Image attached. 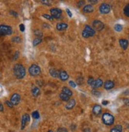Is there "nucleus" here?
Wrapping results in <instances>:
<instances>
[{"label": "nucleus", "instance_id": "obj_1", "mask_svg": "<svg viewBox=\"0 0 129 132\" xmlns=\"http://www.w3.org/2000/svg\"><path fill=\"white\" fill-rule=\"evenodd\" d=\"M26 73L25 67L21 64H16L14 67V74L17 79H22Z\"/></svg>", "mask_w": 129, "mask_h": 132}, {"label": "nucleus", "instance_id": "obj_2", "mask_svg": "<svg viewBox=\"0 0 129 132\" xmlns=\"http://www.w3.org/2000/svg\"><path fill=\"white\" fill-rule=\"evenodd\" d=\"M102 121L105 125H113L114 124V116L110 113H104L102 115Z\"/></svg>", "mask_w": 129, "mask_h": 132}, {"label": "nucleus", "instance_id": "obj_3", "mask_svg": "<svg viewBox=\"0 0 129 132\" xmlns=\"http://www.w3.org/2000/svg\"><path fill=\"white\" fill-rule=\"evenodd\" d=\"M13 33V30L10 26L8 25H0V36L10 35Z\"/></svg>", "mask_w": 129, "mask_h": 132}, {"label": "nucleus", "instance_id": "obj_4", "mask_svg": "<svg viewBox=\"0 0 129 132\" xmlns=\"http://www.w3.org/2000/svg\"><path fill=\"white\" fill-rule=\"evenodd\" d=\"M40 68L39 67V65H32L29 68V73L30 74L31 76H33V77H36L39 76V75L40 74Z\"/></svg>", "mask_w": 129, "mask_h": 132}, {"label": "nucleus", "instance_id": "obj_5", "mask_svg": "<svg viewBox=\"0 0 129 132\" xmlns=\"http://www.w3.org/2000/svg\"><path fill=\"white\" fill-rule=\"evenodd\" d=\"M50 13H51V16L53 17V18L59 19L61 17L62 10L58 8H52L50 10Z\"/></svg>", "mask_w": 129, "mask_h": 132}, {"label": "nucleus", "instance_id": "obj_6", "mask_svg": "<svg viewBox=\"0 0 129 132\" xmlns=\"http://www.w3.org/2000/svg\"><path fill=\"white\" fill-rule=\"evenodd\" d=\"M111 10V7L108 3H102L99 7V11L102 14L109 13Z\"/></svg>", "mask_w": 129, "mask_h": 132}, {"label": "nucleus", "instance_id": "obj_7", "mask_svg": "<svg viewBox=\"0 0 129 132\" xmlns=\"http://www.w3.org/2000/svg\"><path fill=\"white\" fill-rule=\"evenodd\" d=\"M93 28H94V30H97V31H101L102 29H104L105 25L101 20H94V22H93Z\"/></svg>", "mask_w": 129, "mask_h": 132}, {"label": "nucleus", "instance_id": "obj_8", "mask_svg": "<svg viewBox=\"0 0 129 132\" xmlns=\"http://www.w3.org/2000/svg\"><path fill=\"white\" fill-rule=\"evenodd\" d=\"M30 121V117H29V114H24L22 116V126H21V130H23L24 128L25 127L26 124L29 123Z\"/></svg>", "mask_w": 129, "mask_h": 132}, {"label": "nucleus", "instance_id": "obj_9", "mask_svg": "<svg viewBox=\"0 0 129 132\" xmlns=\"http://www.w3.org/2000/svg\"><path fill=\"white\" fill-rule=\"evenodd\" d=\"M21 101V96L18 94H14L10 98V102L13 104V106L18 105Z\"/></svg>", "mask_w": 129, "mask_h": 132}, {"label": "nucleus", "instance_id": "obj_10", "mask_svg": "<svg viewBox=\"0 0 129 132\" xmlns=\"http://www.w3.org/2000/svg\"><path fill=\"white\" fill-rule=\"evenodd\" d=\"M103 85V81L102 79H96L94 80V82H93V83L91 84V86L94 89H97L99 87H101V86Z\"/></svg>", "mask_w": 129, "mask_h": 132}, {"label": "nucleus", "instance_id": "obj_11", "mask_svg": "<svg viewBox=\"0 0 129 132\" xmlns=\"http://www.w3.org/2000/svg\"><path fill=\"white\" fill-rule=\"evenodd\" d=\"M119 43L121 45V46L123 50H127V48L128 47V41L127 40H124V39H121V40H119Z\"/></svg>", "mask_w": 129, "mask_h": 132}, {"label": "nucleus", "instance_id": "obj_12", "mask_svg": "<svg viewBox=\"0 0 129 132\" xmlns=\"http://www.w3.org/2000/svg\"><path fill=\"white\" fill-rule=\"evenodd\" d=\"M93 113L95 116H99L101 113V106L99 105H95L93 108Z\"/></svg>", "mask_w": 129, "mask_h": 132}, {"label": "nucleus", "instance_id": "obj_13", "mask_svg": "<svg viewBox=\"0 0 129 132\" xmlns=\"http://www.w3.org/2000/svg\"><path fill=\"white\" fill-rule=\"evenodd\" d=\"M59 78L62 81H66L69 78V76L67 72L65 71H60L59 72Z\"/></svg>", "mask_w": 129, "mask_h": 132}, {"label": "nucleus", "instance_id": "obj_14", "mask_svg": "<svg viewBox=\"0 0 129 132\" xmlns=\"http://www.w3.org/2000/svg\"><path fill=\"white\" fill-rule=\"evenodd\" d=\"M68 25L66 23H63V22H59L56 25V29L59 30V31H64L67 28Z\"/></svg>", "mask_w": 129, "mask_h": 132}, {"label": "nucleus", "instance_id": "obj_15", "mask_svg": "<svg viewBox=\"0 0 129 132\" xmlns=\"http://www.w3.org/2000/svg\"><path fill=\"white\" fill-rule=\"evenodd\" d=\"M84 31H86V32L88 33V34L89 35V36H94V35H95V30L94 29H93L90 26H89V25H86L85 27V28H84Z\"/></svg>", "mask_w": 129, "mask_h": 132}, {"label": "nucleus", "instance_id": "obj_16", "mask_svg": "<svg viewBox=\"0 0 129 132\" xmlns=\"http://www.w3.org/2000/svg\"><path fill=\"white\" fill-rule=\"evenodd\" d=\"M31 92H32V94L33 97H37V96L40 95V91L37 86H32V90H31Z\"/></svg>", "mask_w": 129, "mask_h": 132}, {"label": "nucleus", "instance_id": "obj_17", "mask_svg": "<svg viewBox=\"0 0 129 132\" xmlns=\"http://www.w3.org/2000/svg\"><path fill=\"white\" fill-rule=\"evenodd\" d=\"M75 103H76V101H75V100H74V98L71 99V100L67 102V104L66 105V109H68V110L72 109L74 107V106H75Z\"/></svg>", "mask_w": 129, "mask_h": 132}, {"label": "nucleus", "instance_id": "obj_18", "mask_svg": "<svg viewBox=\"0 0 129 132\" xmlns=\"http://www.w3.org/2000/svg\"><path fill=\"white\" fill-rule=\"evenodd\" d=\"M104 87L106 90H111L114 87V83L111 80H108L104 83Z\"/></svg>", "mask_w": 129, "mask_h": 132}, {"label": "nucleus", "instance_id": "obj_19", "mask_svg": "<svg viewBox=\"0 0 129 132\" xmlns=\"http://www.w3.org/2000/svg\"><path fill=\"white\" fill-rule=\"evenodd\" d=\"M82 10H83L84 13H92V12L94 10V7H93L92 5H86L83 7Z\"/></svg>", "mask_w": 129, "mask_h": 132}, {"label": "nucleus", "instance_id": "obj_20", "mask_svg": "<svg viewBox=\"0 0 129 132\" xmlns=\"http://www.w3.org/2000/svg\"><path fill=\"white\" fill-rule=\"evenodd\" d=\"M62 93H64V94L68 95L69 97L72 96V94H73L72 91H71V89H69L68 87H66V86H65V87H63V89H62Z\"/></svg>", "mask_w": 129, "mask_h": 132}, {"label": "nucleus", "instance_id": "obj_21", "mask_svg": "<svg viewBox=\"0 0 129 132\" xmlns=\"http://www.w3.org/2000/svg\"><path fill=\"white\" fill-rule=\"evenodd\" d=\"M50 75L52 76L53 78H58L59 76V72L57 71L55 68H52V69H50Z\"/></svg>", "mask_w": 129, "mask_h": 132}, {"label": "nucleus", "instance_id": "obj_22", "mask_svg": "<svg viewBox=\"0 0 129 132\" xmlns=\"http://www.w3.org/2000/svg\"><path fill=\"white\" fill-rule=\"evenodd\" d=\"M59 98H60L61 100L64 101H70V97H69L68 95L64 94V93H61V94H59Z\"/></svg>", "mask_w": 129, "mask_h": 132}, {"label": "nucleus", "instance_id": "obj_23", "mask_svg": "<svg viewBox=\"0 0 129 132\" xmlns=\"http://www.w3.org/2000/svg\"><path fill=\"white\" fill-rule=\"evenodd\" d=\"M42 42V40L40 37H37L33 40V42H32V45H33V46H37L38 44H40V43Z\"/></svg>", "mask_w": 129, "mask_h": 132}, {"label": "nucleus", "instance_id": "obj_24", "mask_svg": "<svg viewBox=\"0 0 129 132\" xmlns=\"http://www.w3.org/2000/svg\"><path fill=\"white\" fill-rule=\"evenodd\" d=\"M114 29H115L116 32H120L123 30V26L121 25H120V24H116V25H115V26H114Z\"/></svg>", "mask_w": 129, "mask_h": 132}, {"label": "nucleus", "instance_id": "obj_25", "mask_svg": "<svg viewBox=\"0 0 129 132\" xmlns=\"http://www.w3.org/2000/svg\"><path fill=\"white\" fill-rule=\"evenodd\" d=\"M32 118L36 119L40 118V114H39L38 111H34V112L32 113Z\"/></svg>", "mask_w": 129, "mask_h": 132}, {"label": "nucleus", "instance_id": "obj_26", "mask_svg": "<svg viewBox=\"0 0 129 132\" xmlns=\"http://www.w3.org/2000/svg\"><path fill=\"white\" fill-rule=\"evenodd\" d=\"M124 13L125 16H127L128 17H129V4H128L124 9Z\"/></svg>", "mask_w": 129, "mask_h": 132}, {"label": "nucleus", "instance_id": "obj_27", "mask_svg": "<svg viewBox=\"0 0 129 132\" xmlns=\"http://www.w3.org/2000/svg\"><path fill=\"white\" fill-rule=\"evenodd\" d=\"M42 17H44V18H46V19H48V20H54V18H53V17H52L51 15H48V14H46V13H44L43 15H42Z\"/></svg>", "mask_w": 129, "mask_h": 132}, {"label": "nucleus", "instance_id": "obj_28", "mask_svg": "<svg viewBox=\"0 0 129 132\" xmlns=\"http://www.w3.org/2000/svg\"><path fill=\"white\" fill-rule=\"evenodd\" d=\"M12 42H14V43H21L22 42V39L19 36H15L12 39Z\"/></svg>", "mask_w": 129, "mask_h": 132}, {"label": "nucleus", "instance_id": "obj_29", "mask_svg": "<svg viewBox=\"0 0 129 132\" xmlns=\"http://www.w3.org/2000/svg\"><path fill=\"white\" fill-rule=\"evenodd\" d=\"M92 94H94V96H96V97H100L101 96V93L99 92V91H92Z\"/></svg>", "mask_w": 129, "mask_h": 132}, {"label": "nucleus", "instance_id": "obj_30", "mask_svg": "<svg viewBox=\"0 0 129 132\" xmlns=\"http://www.w3.org/2000/svg\"><path fill=\"white\" fill-rule=\"evenodd\" d=\"M41 3L44 5H47V6H51V1H48V0H42Z\"/></svg>", "mask_w": 129, "mask_h": 132}, {"label": "nucleus", "instance_id": "obj_31", "mask_svg": "<svg viewBox=\"0 0 129 132\" xmlns=\"http://www.w3.org/2000/svg\"><path fill=\"white\" fill-rule=\"evenodd\" d=\"M82 36L84 37V38H89V37H90V36H89V35L88 34V33L87 32H86V31H84V30H83V32H82Z\"/></svg>", "mask_w": 129, "mask_h": 132}, {"label": "nucleus", "instance_id": "obj_32", "mask_svg": "<svg viewBox=\"0 0 129 132\" xmlns=\"http://www.w3.org/2000/svg\"><path fill=\"white\" fill-rule=\"evenodd\" d=\"M57 132H67V129L65 128V127H61V128H59Z\"/></svg>", "mask_w": 129, "mask_h": 132}, {"label": "nucleus", "instance_id": "obj_33", "mask_svg": "<svg viewBox=\"0 0 129 132\" xmlns=\"http://www.w3.org/2000/svg\"><path fill=\"white\" fill-rule=\"evenodd\" d=\"M69 85H70L71 87H74V88L76 87V84L74 81H70V82H69Z\"/></svg>", "mask_w": 129, "mask_h": 132}, {"label": "nucleus", "instance_id": "obj_34", "mask_svg": "<svg viewBox=\"0 0 129 132\" xmlns=\"http://www.w3.org/2000/svg\"><path fill=\"white\" fill-rule=\"evenodd\" d=\"M94 78H92V77H89V79H88V81H87V83H88V84L91 85L92 83H93V82H94Z\"/></svg>", "mask_w": 129, "mask_h": 132}, {"label": "nucleus", "instance_id": "obj_35", "mask_svg": "<svg viewBox=\"0 0 129 132\" xmlns=\"http://www.w3.org/2000/svg\"><path fill=\"white\" fill-rule=\"evenodd\" d=\"M6 104H7V106H8V107H10V108H13L14 107V106H13V104H12L10 101H6V102H5Z\"/></svg>", "mask_w": 129, "mask_h": 132}, {"label": "nucleus", "instance_id": "obj_36", "mask_svg": "<svg viewBox=\"0 0 129 132\" xmlns=\"http://www.w3.org/2000/svg\"><path fill=\"white\" fill-rule=\"evenodd\" d=\"M110 132H122V131H120V130H118L117 128H116L115 127H114L113 128L111 129Z\"/></svg>", "mask_w": 129, "mask_h": 132}, {"label": "nucleus", "instance_id": "obj_37", "mask_svg": "<svg viewBox=\"0 0 129 132\" xmlns=\"http://www.w3.org/2000/svg\"><path fill=\"white\" fill-rule=\"evenodd\" d=\"M19 28H20L21 32H24L25 31V25H24L23 24H21V25H19Z\"/></svg>", "mask_w": 129, "mask_h": 132}, {"label": "nucleus", "instance_id": "obj_38", "mask_svg": "<svg viewBox=\"0 0 129 132\" xmlns=\"http://www.w3.org/2000/svg\"><path fill=\"white\" fill-rule=\"evenodd\" d=\"M124 103L126 105V106H129V98H125V99H124Z\"/></svg>", "mask_w": 129, "mask_h": 132}, {"label": "nucleus", "instance_id": "obj_39", "mask_svg": "<svg viewBox=\"0 0 129 132\" xmlns=\"http://www.w3.org/2000/svg\"><path fill=\"white\" fill-rule=\"evenodd\" d=\"M66 12H67V13L68 14L69 17H72V13H71V12L70 10H69V9H67V10H66Z\"/></svg>", "mask_w": 129, "mask_h": 132}, {"label": "nucleus", "instance_id": "obj_40", "mask_svg": "<svg viewBox=\"0 0 129 132\" xmlns=\"http://www.w3.org/2000/svg\"><path fill=\"white\" fill-rule=\"evenodd\" d=\"M10 13L11 15H13V16H14V17H17V16H18V14H17V13H16V12H14V11H13V10H10Z\"/></svg>", "mask_w": 129, "mask_h": 132}, {"label": "nucleus", "instance_id": "obj_41", "mask_svg": "<svg viewBox=\"0 0 129 132\" xmlns=\"http://www.w3.org/2000/svg\"><path fill=\"white\" fill-rule=\"evenodd\" d=\"M84 4H85V1H80V2H78V7H82V6L84 5Z\"/></svg>", "mask_w": 129, "mask_h": 132}, {"label": "nucleus", "instance_id": "obj_42", "mask_svg": "<svg viewBox=\"0 0 129 132\" xmlns=\"http://www.w3.org/2000/svg\"><path fill=\"white\" fill-rule=\"evenodd\" d=\"M89 2H90V3H93V4H97L98 2L97 0H89Z\"/></svg>", "mask_w": 129, "mask_h": 132}, {"label": "nucleus", "instance_id": "obj_43", "mask_svg": "<svg viewBox=\"0 0 129 132\" xmlns=\"http://www.w3.org/2000/svg\"><path fill=\"white\" fill-rule=\"evenodd\" d=\"M4 111V107H3V105L2 103H0V112H3Z\"/></svg>", "mask_w": 129, "mask_h": 132}, {"label": "nucleus", "instance_id": "obj_44", "mask_svg": "<svg viewBox=\"0 0 129 132\" xmlns=\"http://www.w3.org/2000/svg\"><path fill=\"white\" fill-rule=\"evenodd\" d=\"M109 103V101H102V105H104V106H107Z\"/></svg>", "mask_w": 129, "mask_h": 132}, {"label": "nucleus", "instance_id": "obj_45", "mask_svg": "<svg viewBox=\"0 0 129 132\" xmlns=\"http://www.w3.org/2000/svg\"><path fill=\"white\" fill-rule=\"evenodd\" d=\"M115 127H116V128H117L118 130H120V131H122V127H121V125H116Z\"/></svg>", "mask_w": 129, "mask_h": 132}, {"label": "nucleus", "instance_id": "obj_46", "mask_svg": "<svg viewBox=\"0 0 129 132\" xmlns=\"http://www.w3.org/2000/svg\"><path fill=\"white\" fill-rule=\"evenodd\" d=\"M83 132H90V130H89V128H85Z\"/></svg>", "mask_w": 129, "mask_h": 132}, {"label": "nucleus", "instance_id": "obj_47", "mask_svg": "<svg viewBox=\"0 0 129 132\" xmlns=\"http://www.w3.org/2000/svg\"><path fill=\"white\" fill-rule=\"evenodd\" d=\"M48 132H53V131H52V130H50V131H48Z\"/></svg>", "mask_w": 129, "mask_h": 132}]
</instances>
